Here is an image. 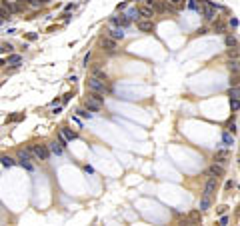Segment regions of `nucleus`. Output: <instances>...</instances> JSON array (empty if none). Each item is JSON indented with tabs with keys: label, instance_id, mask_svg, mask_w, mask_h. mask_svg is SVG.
Masks as SVG:
<instances>
[{
	"label": "nucleus",
	"instance_id": "nucleus-24",
	"mask_svg": "<svg viewBox=\"0 0 240 226\" xmlns=\"http://www.w3.org/2000/svg\"><path fill=\"white\" fill-rule=\"evenodd\" d=\"M186 6L190 8V10H198V8H200V2H198V0H186Z\"/></svg>",
	"mask_w": 240,
	"mask_h": 226
},
{
	"label": "nucleus",
	"instance_id": "nucleus-32",
	"mask_svg": "<svg viewBox=\"0 0 240 226\" xmlns=\"http://www.w3.org/2000/svg\"><path fill=\"white\" fill-rule=\"evenodd\" d=\"M228 132H236V124H234V122H232V120H230V124H228Z\"/></svg>",
	"mask_w": 240,
	"mask_h": 226
},
{
	"label": "nucleus",
	"instance_id": "nucleus-12",
	"mask_svg": "<svg viewBox=\"0 0 240 226\" xmlns=\"http://www.w3.org/2000/svg\"><path fill=\"white\" fill-rule=\"evenodd\" d=\"M48 150H50V152H54L56 156H60L64 148H62V144H60L58 140H54V142H50V144H48Z\"/></svg>",
	"mask_w": 240,
	"mask_h": 226
},
{
	"label": "nucleus",
	"instance_id": "nucleus-20",
	"mask_svg": "<svg viewBox=\"0 0 240 226\" xmlns=\"http://www.w3.org/2000/svg\"><path fill=\"white\" fill-rule=\"evenodd\" d=\"M166 4L170 8H182L184 6V0H166Z\"/></svg>",
	"mask_w": 240,
	"mask_h": 226
},
{
	"label": "nucleus",
	"instance_id": "nucleus-11",
	"mask_svg": "<svg viewBox=\"0 0 240 226\" xmlns=\"http://www.w3.org/2000/svg\"><path fill=\"white\" fill-rule=\"evenodd\" d=\"M108 36L110 38H114V40H122L124 38V28H120V26H110L108 28Z\"/></svg>",
	"mask_w": 240,
	"mask_h": 226
},
{
	"label": "nucleus",
	"instance_id": "nucleus-10",
	"mask_svg": "<svg viewBox=\"0 0 240 226\" xmlns=\"http://www.w3.org/2000/svg\"><path fill=\"white\" fill-rule=\"evenodd\" d=\"M224 172H226V170H224V166H222V164H218V162H214V164H210V166H208V174H210V176H214V178L224 176Z\"/></svg>",
	"mask_w": 240,
	"mask_h": 226
},
{
	"label": "nucleus",
	"instance_id": "nucleus-22",
	"mask_svg": "<svg viewBox=\"0 0 240 226\" xmlns=\"http://www.w3.org/2000/svg\"><path fill=\"white\" fill-rule=\"evenodd\" d=\"M228 70H230V72H238V60L234 58V60H230V62H228Z\"/></svg>",
	"mask_w": 240,
	"mask_h": 226
},
{
	"label": "nucleus",
	"instance_id": "nucleus-37",
	"mask_svg": "<svg viewBox=\"0 0 240 226\" xmlns=\"http://www.w3.org/2000/svg\"><path fill=\"white\" fill-rule=\"evenodd\" d=\"M0 22H2V18H0Z\"/></svg>",
	"mask_w": 240,
	"mask_h": 226
},
{
	"label": "nucleus",
	"instance_id": "nucleus-5",
	"mask_svg": "<svg viewBox=\"0 0 240 226\" xmlns=\"http://www.w3.org/2000/svg\"><path fill=\"white\" fill-rule=\"evenodd\" d=\"M30 152L36 160H48V156H50V150H48L46 144H34L30 148Z\"/></svg>",
	"mask_w": 240,
	"mask_h": 226
},
{
	"label": "nucleus",
	"instance_id": "nucleus-9",
	"mask_svg": "<svg viewBox=\"0 0 240 226\" xmlns=\"http://www.w3.org/2000/svg\"><path fill=\"white\" fill-rule=\"evenodd\" d=\"M110 24H114V26H120V28H126L128 24H130V20L126 18V14H114L112 18H110Z\"/></svg>",
	"mask_w": 240,
	"mask_h": 226
},
{
	"label": "nucleus",
	"instance_id": "nucleus-15",
	"mask_svg": "<svg viewBox=\"0 0 240 226\" xmlns=\"http://www.w3.org/2000/svg\"><path fill=\"white\" fill-rule=\"evenodd\" d=\"M100 106H102V104H98V102H94V100H90V98L84 100V108H86V110H92V112H96V110H100Z\"/></svg>",
	"mask_w": 240,
	"mask_h": 226
},
{
	"label": "nucleus",
	"instance_id": "nucleus-3",
	"mask_svg": "<svg viewBox=\"0 0 240 226\" xmlns=\"http://www.w3.org/2000/svg\"><path fill=\"white\" fill-rule=\"evenodd\" d=\"M198 12H202V16L206 20H216V6H214L212 2H208V0H200V8Z\"/></svg>",
	"mask_w": 240,
	"mask_h": 226
},
{
	"label": "nucleus",
	"instance_id": "nucleus-21",
	"mask_svg": "<svg viewBox=\"0 0 240 226\" xmlns=\"http://www.w3.org/2000/svg\"><path fill=\"white\" fill-rule=\"evenodd\" d=\"M222 142H224L226 146H230V144H234V136H230V132H224V136H222Z\"/></svg>",
	"mask_w": 240,
	"mask_h": 226
},
{
	"label": "nucleus",
	"instance_id": "nucleus-8",
	"mask_svg": "<svg viewBox=\"0 0 240 226\" xmlns=\"http://www.w3.org/2000/svg\"><path fill=\"white\" fill-rule=\"evenodd\" d=\"M136 28H138L140 32H152V30H154V22H152V18L136 20Z\"/></svg>",
	"mask_w": 240,
	"mask_h": 226
},
{
	"label": "nucleus",
	"instance_id": "nucleus-7",
	"mask_svg": "<svg viewBox=\"0 0 240 226\" xmlns=\"http://www.w3.org/2000/svg\"><path fill=\"white\" fill-rule=\"evenodd\" d=\"M30 158H32L30 148H28V150H20V152H18V162H20L24 168H26V170H32V168H34V164L30 162Z\"/></svg>",
	"mask_w": 240,
	"mask_h": 226
},
{
	"label": "nucleus",
	"instance_id": "nucleus-19",
	"mask_svg": "<svg viewBox=\"0 0 240 226\" xmlns=\"http://www.w3.org/2000/svg\"><path fill=\"white\" fill-rule=\"evenodd\" d=\"M0 162H2V166H6V168H10V166L16 164V160L10 158V156H0Z\"/></svg>",
	"mask_w": 240,
	"mask_h": 226
},
{
	"label": "nucleus",
	"instance_id": "nucleus-18",
	"mask_svg": "<svg viewBox=\"0 0 240 226\" xmlns=\"http://www.w3.org/2000/svg\"><path fill=\"white\" fill-rule=\"evenodd\" d=\"M6 62L12 64V66H18L20 62H22V56H20V54H10V56L6 58Z\"/></svg>",
	"mask_w": 240,
	"mask_h": 226
},
{
	"label": "nucleus",
	"instance_id": "nucleus-27",
	"mask_svg": "<svg viewBox=\"0 0 240 226\" xmlns=\"http://www.w3.org/2000/svg\"><path fill=\"white\" fill-rule=\"evenodd\" d=\"M226 46H236V38H234V36H226Z\"/></svg>",
	"mask_w": 240,
	"mask_h": 226
},
{
	"label": "nucleus",
	"instance_id": "nucleus-13",
	"mask_svg": "<svg viewBox=\"0 0 240 226\" xmlns=\"http://www.w3.org/2000/svg\"><path fill=\"white\" fill-rule=\"evenodd\" d=\"M138 10H140V16H142V18H152L154 14H156V12H154V8L148 6V4H146V6H142V8H138Z\"/></svg>",
	"mask_w": 240,
	"mask_h": 226
},
{
	"label": "nucleus",
	"instance_id": "nucleus-31",
	"mask_svg": "<svg viewBox=\"0 0 240 226\" xmlns=\"http://www.w3.org/2000/svg\"><path fill=\"white\" fill-rule=\"evenodd\" d=\"M216 212H218V214H226L228 212V206H218V208H216Z\"/></svg>",
	"mask_w": 240,
	"mask_h": 226
},
{
	"label": "nucleus",
	"instance_id": "nucleus-28",
	"mask_svg": "<svg viewBox=\"0 0 240 226\" xmlns=\"http://www.w3.org/2000/svg\"><path fill=\"white\" fill-rule=\"evenodd\" d=\"M228 24H230L232 28H238V18H234V16H232V18L228 20Z\"/></svg>",
	"mask_w": 240,
	"mask_h": 226
},
{
	"label": "nucleus",
	"instance_id": "nucleus-4",
	"mask_svg": "<svg viewBox=\"0 0 240 226\" xmlns=\"http://www.w3.org/2000/svg\"><path fill=\"white\" fill-rule=\"evenodd\" d=\"M76 136H78V134L74 132L72 128H66V126H62V128H60V132H58V142L62 144V146H66L68 142H72V140L76 138Z\"/></svg>",
	"mask_w": 240,
	"mask_h": 226
},
{
	"label": "nucleus",
	"instance_id": "nucleus-17",
	"mask_svg": "<svg viewBox=\"0 0 240 226\" xmlns=\"http://www.w3.org/2000/svg\"><path fill=\"white\" fill-rule=\"evenodd\" d=\"M86 98L94 100V102H98V104H104V94L102 92H92V90H90V94H88Z\"/></svg>",
	"mask_w": 240,
	"mask_h": 226
},
{
	"label": "nucleus",
	"instance_id": "nucleus-35",
	"mask_svg": "<svg viewBox=\"0 0 240 226\" xmlns=\"http://www.w3.org/2000/svg\"><path fill=\"white\" fill-rule=\"evenodd\" d=\"M36 36H38V34H34V32H30V34H28V40H36Z\"/></svg>",
	"mask_w": 240,
	"mask_h": 226
},
{
	"label": "nucleus",
	"instance_id": "nucleus-29",
	"mask_svg": "<svg viewBox=\"0 0 240 226\" xmlns=\"http://www.w3.org/2000/svg\"><path fill=\"white\" fill-rule=\"evenodd\" d=\"M234 186H236V182H234V180H228V182H226V186H224V188H226V190H232Z\"/></svg>",
	"mask_w": 240,
	"mask_h": 226
},
{
	"label": "nucleus",
	"instance_id": "nucleus-6",
	"mask_svg": "<svg viewBox=\"0 0 240 226\" xmlns=\"http://www.w3.org/2000/svg\"><path fill=\"white\" fill-rule=\"evenodd\" d=\"M100 46H102V50H106V52H116V50H118V40L110 38V36H102V38H100Z\"/></svg>",
	"mask_w": 240,
	"mask_h": 226
},
{
	"label": "nucleus",
	"instance_id": "nucleus-23",
	"mask_svg": "<svg viewBox=\"0 0 240 226\" xmlns=\"http://www.w3.org/2000/svg\"><path fill=\"white\" fill-rule=\"evenodd\" d=\"M76 114H78V116H82V118H92V112H88L86 108H78V110H76Z\"/></svg>",
	"mask_w": 240,
	"mask_h": 226
},
{
	"label": "nucleus",
	"instance_id": "nucleus-25",
	"mask_svg": "<svg viewBox=\"0 0 240 226\" xmlns=\"http://www.w3.org/2000/svg\"><path fill=\"white\" fill-rule=\"evenodd\" d=\"M230 100H238V86L230 88Z\"/></svg>",
	"mask_w": 240,
	"mask_h": 226
},
{
	"label": "nucleus",
	"instance_id": "nucleus-30",
	"mask_svg": "<svg viewBox=\"0 0 240 226\" xmlns=\"http://www.w3.org/2000/svg\"><path fill=\"white\" fill-rule=\"evenodd\" d=\"M230 106H232L234 112H238V100H230Z\"/></svg>",
	"mask_w": 240,
	"mask_h": 226
},
{
	"label": "nucleus",
	"instance_id": "nucleus-33",
	"mask_svg": "<svg viewBox=\"0 0 240 226\" xmlns=\"http://www.w3.org/2000/svg\"><path fill=\"white\" fill-rule=\"evenodd\" d=\"M230 86H238V78H236V76L230 80Z\"/></svg>",
	"mask_w": 240,
	"mask_h": 226
},
{
	"label": "nucleus",
	"instance_id": "nucleus-14",
	"mask_svg": "<svg viewBox=\"0 0 240 226\" xmlns=\"http://www.w3.org/2000/svg\"><path fill=\"white\" fill-rule=\"evenodd\" d=\"M214 162H218V164H222V166H226V162H228V152H226V150L218 152L216 156H214Z\"/></svg>",
	"mask_w": 240,
	"mask_h": 226
},
{
	"label": "nucleus",
	"instance_id": "nucleus-26",
	"mask_svg": "<svg viewBox=\"0 0 240 226\" xmlns=\"http://www.w3.org/2000/svg\"><path fill=\"white\" fill-rule=\"evenodd\" d=\"M94 76H98L100 80H108V76L104 72H102V70H98V68H96V70H94Z\"/></svg>",
	"mask_w": 240,
	"mask_h": 226
},
{
	"label": "nucleus",
	"instance_id": "nucleus-16",
	"mask_svg": "<svg viewBox=\"0 0 240 226\" xmlns=\"http://www.w3.org/2000/svg\"><path fill=\"white\" fill-rule=\"evenodd\" d=\"M126 14V18L130 20V22H134V20H140V10L138 8H130L128 12H124Z\"/></svg>",
	"mask_w": 240,
	"mask_h": 226
},
{
	"label": "nucleus",
	"instance_id": "nucleus-34",
	"mask_svg": "<svg viewBox=\"0 0 240 226\" xmlns=\"http://www.w3.org/2000/svg\"><path fill=\"white\" fill-rule=\"evenodd\" d=\"M220 224H222V226L228 224V218H226V216H222V218H220Z\"/></svg>",
	"mask_w": 240,
	"mask_h": 226
},
{
	"label": "nucleus",
	"instance_id": "nucleus-2",
	"mask_svg": "<svg viewBox=\"0 0 240 226\" xmlns=\"http://www.w3.org/2000/svg\"><path fill=\"white\" fill-rule=\"evenodd\" d=\"M88 90H92V92H108V90H110V82H108V80H100L98 76H90V78H88Z\"/></svg>",
	"mask_w": 240,
	"mask_h": 226
},
{
	"label": "nucleus",
	"instance_id": "nucleus-36",
	"mask_svg": "<svg viewBox=\"0 0 240 226\" xmlns=\"http://www.w3.org/2000/svg\"><path fill=\"white\" fill-rule=\"evenodd\" d=\"M84 170H86L88 174H92V172H94V168H92V166H84Z\"/></svg>",
	"mask_w": 240,
	"mask_h": 226
},
{
	"label": "nucleus",
	"instance_id": "nucleus-1",
	"mask_svg": "<svg viewBox=\"0 0 240 226\" xmlns=\"http://www.w3.org/2000/svg\"><path fill=\"white\" fill-rule=\"evenodd\" d=\"M216 180L214 176H210L206 182V186H204V192H202V198H200V210L204 212V210H208L210 208V204H212L214 200V192H216Z\"/></svg>",
	"mask_w": 240,
	"mask_h": 226
}]
</instances>
